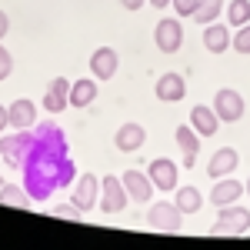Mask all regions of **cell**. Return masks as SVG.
<instances>
[{"label": "cell", "instance_id": "obj_1", "mask_svg": "<svg viewBox=\"0 0 250 250\" xmlns=\"http://www.w3.org/2000/svg\"><path fill=\"white\" fill-rule=\"evenodd\" d=\"M23 190L30 193V200H50V193L60 187H74L77 180V167L70 160V147H67V137L54 120H40L34 144H30V154L23 160Z\"/></svg>", "mask_w": 250, "mask_h": 250}, {"label": "cell", "instance_id": "obj_2", "mask_svg": "<svg viewBox=\"0 0 250 250\" xmlns=\"http://www.w3.org/2000/svg\"><path fill=\"white\" fill-rule=\"evenodd\" d=\"M217 224L210 227V237H240V233L250 230V210L247 207H237V204H227V207H217Z\"/></svg>", "mask_w": 250, "mask_h": 250}, {"label": "cell", "instance_id": "obj_3", "mask_svg": "<svg viewBox=\"0 0 250 250\" xmlns=\"http://www.w3.org/2000/svg\"><path fill=\"white\" fill-rule=\"evenodd\" d=\"M127 204H130V193L124 187V180H117L114 173L100 177V200H97L100 213H120L127 210Z\"/></svg>", "mask_w": 250, "mask_h": 250}, {"label": "cell", "instance_id": "obj_4", "mask_svg": "<svg viewBox=\"0 0 250 250\" xmlns=\"http://www.w3.org/2000/svg\"><path fill=\"white\" fill-rule=\"evenodd\" d=\"M30 144H34V134L30 130H17V134L3 137L0 140V160H7L10 167H23V160L30 154Z\"/></svg>", "mask_w": 250, "mask_h": 250}, {"label": "cell", "instance_id": "obj_5", "mask_svg": "<svg viewBox=\"0 0 250 250\" xmlns=\"http://www.w3.org/2000/svg\"><path fill=\"white\" fill-rule=\"evenodd\" d=\"M154 43H157V50H164V54H177V50L184 47V23H180L177 17L157 20V27H154Z\"/></svg>", "mask_w": 250, "mask_h": 250}, {"label": "cell", "instance_id": "obj_6", "mask_svg": "<svg viewBox=\"0 0 250 250\" xmlns=\"http://www.w3.org/2000/svg\"><path fill=\"white\" fill-rule=\"evenodd\" d=\"M244 97L237 94L233 87H224V90H217L213 94V114L220 117V124H237L240 117H244Z\"/></svg>", "mask_w": 250, "mask_h": 250}, {"label": "cell", "instance_id": "obj_7", "mask_svg": "<svg viewBox=\"0 0 250 250\" xmlns=\"http://www.w3.org/2000/svg\"><path fill=\"white\" fill-rule=\"evenodd\" d=\"M147 224L154 227V230H167V233H177L184 227V213L177 204H167V200H160L154 204L150 210H147Z\"/></svg>", "mask_w": 250, "mask_h": 250}, {"label": "cell", "instance_id": "obj_8", "mask_svg": "<svg viewBox=\"0 0 250 250\" xmlns=\"http://www.w3.org/2000/svg\"><path fill=\"white\" fill-rule=\"evenodd\" d=\"M97 200H100V177H94V173H77L70 204L80 207V210H94Z\"/></svg>", "mask_w": 250, "mask_h": 250}, {"label": "cell", "instance_id": "obj_9", "mask_svg": "<svg viewBox=\"0 0 250 250\" xmlns=\"http://www.w3.org/2000/svg\"><path fill=\"white\" fill-rule=\"evenodd\" d=\"M120 180H124V187H127V193H130V200H137V204H150V197H154V180H150V173L144 170H124L120 173Z\"/></svg>", "mask_w": 250, "mask_h": 250}, {"label": "cell", "instance_id": "obj_10", "mask_svg": "<svg viewBox=\"0 0 250 250\" xmlns=\"http://www.w3.org/2000/svg\"><path fill=\"white\" fill-rule=\"evenodd\" d=\"M147 173H150V180H154L157 190H177V164H173L170 157H157V160H150V167H147Z\"/></svg>", "mask_w": 250, "mask_h": 250}, {"label": "cell", "instance_id": "obj_11", "mask_svg": "<svg viewBox=\"0 0 250 250\" xmlns=\"http://www.w3.org/2000/svg\"><path fill=\"white\" fill-rule=\"evenodd\" d=\"M114 144H117L120 154H134V150H140V147L147 144V130H144L140 124H134V120H127L124 127H117Z\"/></svg>", "mask_w": 250, "mask_h": 250}, {"label": "cell", "instance_id": "obj_12", "mask_svg": "<svg viewBox=\"0 0 250 250\" xmlns=\"http://www.w3.org/2000/svg\"><path fill=\"white\" fill-rule=\"evenodd\" d=\"M117 67H120V54H117L114 47H100L90 54V74L97 80H110L117 77Z\"/></svg>", "mask_w": 250, "mask_h": 250}, {"label": "cell", "instance_id": "obj_13", "mask_svg": "<svg viewBox=\"0 0 250 250\" xmlns=\"http://www.w3.org/2000/svg\"><path fill=\"white\" fill-rule=\"evenodd\" d=\"M244 193H247L244 180H233V177H220V180L213 184V190H210V204H213V207H227V204H237V200H240Z\"/></svg>", "mask_w": 250, "mask_h": 250}, {"label": "cell", "instance_id": "obj_14", "mask_svg": "<svg viewBox=\"0 0 250 250\" xmlns=\"http://www.w3.org/2000/svg\"><path fill=\"white\" fill-rule=\"evenodd\" d=\"M154 94H157V100H164V104H180V100L187 97V80L180 77V74H164V77L157 80Z\"/></svg>", "mask_w": 250, "mask_h": 250}, {"label": "cell", "instance_id": "obj_15", "mask_svg": "<svg viewBox=\"0 0 250 250\" xmlns=\"http://www.w3.org/2000/svg\"><path fill=\"white\" fill-rule=\"evenodd\" d=\"M43 107H47L50 114H60L63 107H70V80L67 77L50 80V87H47V94H43Z\"/></svg>", "mask_w": 250, "mask_h": 250}, {"label": "cell", "instance_id": "obj_16", "mask_svg": "<svg viewBox=\"0 0 250 250\" xmlns=\"http://www.w3.org/2000/svg\"><path fill=\"white\" fill-rule=\"evenodd\" d=\"M177 147L184 157V167H197V154H200V134L193 127H177Z\"/></svg>", "mask_w": 250, "mask_h": 250}, {"label": "cell", "instance_id": "obj_17", "mask_svg": "<svg viewBox=\"0 0 250 250\" xmlns=\"http://www.w3.org/2000/svg\"><path fill=\"white\" fill-rule=\"evenodd\" d=\"M37 124V104L34 100H27V97H20L10 104V127L14 130H30Z\"/></svg>", "mask_w": 250, "mask_h": 250}, {"label": "cell", "instance_id": "obj_18", "mask_svg": "<svg viewBox=\"0 0 250 250\" xmlns=\"http://www.w3.org/2000/svg\"><path fill=\"white\" fill-rule=\"evenodd\" d=\"M204 47L210 50V54H224L227 47H233V34L227 23H207V30H204Z\"/></svg>", "mask_w": 250, "mask_h": 250}, {"label": "cell", "instance_id": "obj_19", "mask_svg": "<svg viewBox=\"0 0 250 250\" xmlns=\"http://www.w3.org/2000/svg\"><path fill=\"white\" fill-rule=\"evenodd\" d=\"M190 127L197 130L200 137H213L220 130V117L213 114V107H204V104H197L190 110Z\"/></svg>", "mask_w": 250, "mask_h": 250}, {"label": "cell", "instance_id": "obj_20", "mask_svg": "<svg viewBox=\"0 0 250 250\" xmlns=\"http://www.w3.org/2000/svg\"><path fill=\"white\" fill-rule=\"evenodd\" d=\"M237 164H240L237 150H233V147H220V150L210 157V164H207V173H210L213 180H220V177H230Z\"/></svg>", "mask_w": 250, "mask_h": 250}, {"label": "cell", "instance_id": "obj_21", "mask_svg": "<svg viewBox=\"0 0 250 250\" xmlns=\"http://www.w3.org/2000/svg\"><path fill=\"white\" fill-rule=\"evenodd\" d=\"M97 100V77H80L70 83V107H90Z\"/></svg>", "mask_w": 250, "mask_h": 250}, {"label": "cell", "instance_id": "obj_22", "mask_svg": "<svg viewBox=\"0 0 250 250\" xmlns=\"http://www.w3.org/2000/svg\"><path fill=\"white\" fill-rule=\"evenodd\" d=\"M173 204L180 207V213H197L200 207H204V193L197 190V187H190V184H177V193H173Z\"/></svg>", "mask_w": 250, "mask_h": 250}, {"label": "cell", "instance_id": "obj_23", "mask_svg": "<svg viewBox=\"0 0 250 250\" xmlns=\"http://www.w3.org/2000/svg\"><path fill=\"white\" fill-rule=\"evenodd\" d=\"M0 204H7V207H20V210H27L34 200H30V193L23 190V187H14V184H3L0 187Z\"/></svg>", "mask_w": 250, "mask_h": 250}, {"label": "cell", "instance_id": "obj_24", "mask_svg": "<svg viewBox=\"0 0 250 250\" xmlns=\"http://www.w3.org/2000/svg\"><path fill=\"white\" fill-rule=\"evenodd\" d=\"M227 23H230V27L250 23V0H230V7H227Z\"/></svg>", "mask_w": 250, "mask_h": 250}, {"label": "cell", "instance_id": "obj_25", "mask_svg": "<svg viewBox=\"0 0 250 250\" xmlns=\"http://www.w3.org/2000/svg\"><path fill=\"white\" fill-rule=\"evenodd\" d=\"M220 7H224V0H200L197 10H193V20L197 23H210V20H217Z\"/></svg>", "mask_w": 250, "mask_h": 250}, {"label": "cell", "instance_id": "obj_26", "mask_svg": "<svg viewBox=\"0 0 250 250\" xmlns=\"http://www.w3.org/2000/svg\"><path fill=\"white\" fill-rule=\"evenodd\" d=\"M233 50H237V54H250V23L237 27V34H233Z\"/></svg>", "mask_w": 250, "mask_h": 250}, {"label": "cell", "instance_id": "obj_27", "mask_svg": "<svg viewBox=\"0 0 250 250\" xmlns=\"http://www.w3.org/2000/svg\"><path fill=\"white\" fill-rule=\"evenodd\" d=\"M14 74V57H10V50L0 43V80H7Z\"/></svg>", "mask_w": 250, "mask_h": 250}, {"label": "cell", "instance_id": "obj_28", "mask_svg": "<svg viewBox=\"0 0 250 250\" xmlns=\"http://www.w3.org/2000/svg\"><path fill=\"white\" fill-rule=\"evenodd\" d=\"M173 10H177V17H193V10H197V3L200 0H170Z\"/></svg>", "mask_w": 250, "mask_h": 250}, {"label": "cell", "instance_id": "obj_29", "mask_svg": "<svg viewBox=\"0 0 250 250\" xmlns=\"http://www.w3.org/2000/svg\"><path fill=\"white\" fill-rule=\"evenodd\" d=\"M54 213H57V217H67V220H83V210L74 207V204H60Z\"/></svg>", "mask_w": 250, "mask_h": 250}, {"label": "cell", "instance_id": "obj_30", "mask_svg": "<svg viewBox=\"0 0 250 250\" xmlns=\"http://www.w3.org/2000/svg\"><path fill=\"white\" fill-rule=\"evenodd\" d=\"M7 127H10V107H3V104H0V134H3Z\"/></svg>", "mask_w": 250, "mask_h": 250}, {"label": "cell", "instance_id": "obj_31", "mask_svg": "<svg viewBox=\"0 0 250 250\" xmlns=\"http://www.w3.org/2000/svg\"><path fill=\"white\" fill-rule=\"evenodd\" d=\"M7 34H10V17H7V14L0 10V40L7 37Z\"/></svg>", "mask_w": 250, "mask_h": 250}, {"label": "cell", "instance_id": "obj_32", "mask_svg": "<svg viewBox=\"0 0 250 250\" xmlns=\"http://www.w3.org/2000/svg\"><path fill=\"white\" fill-rule=\"evenodd\" d=\"M120 7H124V10H140L144 0H120Z\"/></svg>", "mask_w": 250, "mask_h": 250}, {"label": "cell", "instance_id": "obj_33", "mask_svg": "<svg viewBox=\"0 0 250 250\" xmlns=\"http://www.w3.org/2000/svg\"><path fill=\"white\" fill-rule=\"evenodd\" d=\"M150 7H157V10H164V7H170V0H150Z\"/></svg>", "mask_w": 250, "mask_h": 250}, {"label": "cell", "instance_id": "obj_34", "mask_svg": "<svg viewBox=\"0 0 250 250\" xmlns=\"http://www.w3.org/2000/svg\"><path fill=\"white\" fill-rule=\"evenodd\" d=\"M244 187H247V193H250V180H244Z\"/></svg>", "mask_w": 250, "mask_h": 250}, {"label": "cell", "instance_id": "obj_35", "mask_svg": "<svg viewBox=\"0 0 250 250\" xmlns=\"http://www.w3.org/2000/svg\"><path fill=\"white\" fill-rule=\"evenodd\" d=\"M0 187H3V177H0Z\"/></svg>", "mask_w": 250, "mask_h": 250}]
</instances>
